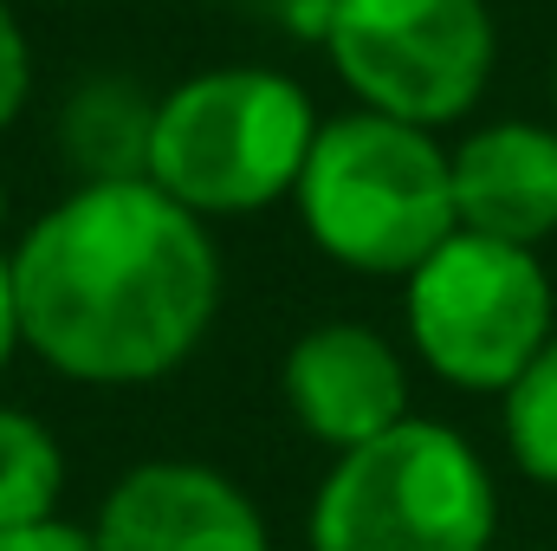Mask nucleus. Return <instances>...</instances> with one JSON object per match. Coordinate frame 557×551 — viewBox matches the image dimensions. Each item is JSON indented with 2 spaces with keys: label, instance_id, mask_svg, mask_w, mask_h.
I'll list each match as a JSON object with an SVG mask.
<instances>
[{
  "label": "nucleus",
  "instance_id": "nucleus-12",
  "mask_svg": "<svg viewBox=\"0 0 557 551\" xmlns=\"http://www.w3.org/2000/svg\"><path fill=\"white\" fill-rule=\"evenodd\" d=\"M506 441H512V461L532 480L557 487V338L506 390Z\"/></svg>",
  "mask_w": 557,
  "mask_h": 551
},
{
  "label": "nucleus",
  "instance_id": "nucleus-7",
  "mask_svg": "<svg viewBox=\"0 0 557 551\" xmlns=\"http://www.w3.org/2000/svg\"><path fill=\"white\" fill-rule=\"evenodd\" d=\"M104 551H267L253 500L214 467L149 461L117 480L98 519Z\"/></svg>",
  "mask_w": 557,
  "mask_h": 551
},
{
  "label": "nucleus",
  "instance_id": "nucleus-10",
  "mask_svg": "<svg viewBox=\"0 0 557 551\" xmlns=\"http://www.w3.org/2000/svg\"><path fill=\"white\" fill-rule=\"evenodd\" d=\"M149 131H156V105H143L124 78H91L72 105H65V162L85 182H143L149 175Z\"/></svg>",
  "mask_w": 557,
  "mask_h": 551
},
{
  "label": "nucleus",
  "instance_id": "nucleus-4",
  "mask_svg": "<svg viewBox=\"0 0 557 551\" xmlns=\"http://www.w3.org/2000/svg\"><path fill=\"white\" fill-rule=\"evenodd\" d=\"M493 474L441 421H396L344 448L311 506V551H486Z\"/></svg>",
  "mask_w": 557,
  "mask_h": 551
},
{
  "label": "nucleus",
  "instance_id": "nucleus-9",
  "mask_svg": "<svg viewBox=\"0 0 557 551\" xmlns=\"http://www.w3.org/2000/svg\"><path fill=\"white\" fill-rule=\"evenodd\" d=\"M454 215L467 234L532 247L557 228V137L539 124H493L454 156Z\"/></svg>",
  "mask_w": 557,
  "mask_h": 551
},
{
  "label": "nucleus",
  "instance_id": "nucleus-6",
  "mask_svg": "<svg viewBox=\"0 0 557 551\" xmlns=\"http://www.w3.org/2000/svg\"><path fill=\"white\" fill-rule=\"evenodd\" d=\"M344 85L403 124H454L493 72L486 0H337L324 26Z\"/></svg>",
  "mask_w": 557,
  "mask_h": 551
},
{
  "label": "nucleus",
  "instance_id": "nucleus-1",
  "mask_svg": "<svg viewBox=\"0 0 557 551\" xmlns=\"http://www.w3.org/2000/svg\"><path fill=\"white\" fill-rule=\"evenodd\" d=\"M20 338L78 383H149L175 370L214 305L221 260L175 195L85 182L13 247Z\"/></svg>",
  "mask_w": 557,
  "mask_h": 551
},
{
  "label": "nucleus",
  "instance_id": "nucleus-15",
  "mask_svg": "<svg viewBox=\"0 0 557 551\" xmlns=\"http://www.w3.org/2000/svg\"><path fill=\"white\" fill-rule=\"evenodd\" d=\"M267 7H273L298 39H324V26H331V7H337V0H267Z\"/></svg>",
  "mask_w": 557,
  "mask_h": 551
},
{
  "label": "nucleus",
  "instance_id": "nucleus-14",
  "mask_svg": "<svg viewBox=\"0 0 557 551\" xmlns=\"http://www.w3.org/2000/svg\"><path fill=\"white\" fill-rule=\"evenodd\" d=\"M0 551H104L98 532H78L65 519H39V526H20V532H0Z\"/></svg>",
  "mask_w": 557,
  "mask_h": 551
},
{
  "label": "nucleus",
  "instance_id": "nucleus-8",
  "mask_svg": "<svg viewBox=\"0 0 557 551\" xmlns=\"http://www.w3.org/2000/svg\"><path fill=\"white\" fill-rule=\"evenodd\" d=\"M285 403L318 441L363 448L396 421H409V377L376 331L318 325L285 357Z\"/></svg>",
  "mask_w": 557,
  "mask_h": 551
},
{
  "label": "nucleus",
  "instance_id": "nucleus-11",
  "mask_svg": "<svg viewBox=\"0 0 557 551\" xmlns=\"http://www.w3.org/2000/svg\"><path fill=\"white\" fill-rule=\"evenodd\" d=\"M59 487H65V461L52 428L20 409H0V532L52 519Z\"/></svg>",
  "mask_w": 557,
  "mask_h": 551
},
{
  "label": "nucleus",
  "instance_id": "nucleus-3",
  "mask_svg": "<svg viewBox=\"0 0 557 551\" xmlns=\"http://www.w3.org/2000/svg\"><path fill=\"white\" fill-rule=\"evenodd\" d=\"M311 143V98L285 72L227 65L175 85L156 105L149 182L188 215H247L298 188Z\"/></svg>",
  "mask_w": 557,
  "mask_h": 551
},
{
  "label": "nucleus",
  "instance_id": "nucleus-13",
  "mask_svg": "<svg viewBox=\"0 0 557 551\" xmlns=\"http://www.w3.org/2000/svg\"><path fill=\"white\" fill-rule=\"evenodd\" d=\"M26 39H20V26H13V13L0 7V131L20 118V105H26Z\"/></svg>",
  "mask_w": 557,
  "mask_h": 551
},
{
  "label": "nucleus",
  "instance_id": "nucleus-2",
  "mask_svg": "<svg viewBox=\"0 0 557 551\" xmlns=\"http://www.w3.org/2000/svg\"><path fill=\"white\" fill-rule=\"evenodd\" d=\"M292 195L311 241L357 273H416L460 234L454 156H441L421 124L383 111L324 124Z\"/></svg>",
  "mask_w": 557,
  "mask_h": 551
},
{
  "label": "nucleus",
  "instance_id": "nucleus-16",
  "mask_svg": "<svg viewBox=\"0 0 557 551\" xmlns=\"http://www.w3.org/2000/svg\"><path fill=\"white\" fill-rule=\"evenodd\" d=\"M13 344H26L20 338V285H13V254H0V370L13 357Z\"/></svg>",
  "mask_w": 557,
  "mask_h": 551
},
{
  "label": "nucleus",
  "instance_id": "nucleus-5",
  "mask_svg": "<svg viewBox=\"0 0 557 551\" xmlns=\"http://www.w3.org/2000/svg\"><path fill=\"white\" fill-rule=\"evenodd\" d=\"M409 338L447 383L512 390L552 344V279L532 247L460 228L409 273Z\"/></svg>",
  "mask_w": 557,
  "mask_h": 551
}]
</instances>
